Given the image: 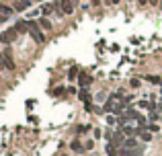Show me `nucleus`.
Segmentation results:
<instances>
[{"label": "nucleus", "instance_id": "obj_4", "mask_svg": "<svg viewBox=\"0 0 162 156\" xmlns=\"http://www.w3.org/2000/svg\"><path fill=\"white\" fill-rule=\"evenodd\" d=\"M78 82H80V86H82V88H86L88 84H90V82H92V78H90V76H88L86 72H82V74L78 76Z\"/></svg>", "mask_w": 162, "mask_h": 156}, {"label": "nucleus", "instance_id": "obj_11", "mask_svg": "<svg viewBox=\"0 0 162 156\" xmlns=\"http://www.w3.org/2000/svg\"><path fill=\"white\" fill-rule=\"evenodd\" d=\"M113 142H115V144H121V142H125V140H123V134H121V131H115Z\"/></svg>", "mask_w": 162, "mask_h": 156}, {"label": "nucleus", "instance_id": "obj_6", "mask_svg": "<svg viewBox=\"0 0 162 156\" xmlns=\"http://www.w3.org/2000/svg\"><path fill=\"white\" fill-rule=\"evenodd\" d=\"M4 64H6L8 70H14V62H13V55H10V51H4Z\"/></svg>", "mask_w": 162, "mask_h": 156}, {"label": "nucleus", "instance_id": "obj_1", "mask_svg": "<svg viewBox=\"0 0 162 156\" xmlns=\"http://www.w3.org/2000/svg\"><path fill=\"white\" fill-rule=\"evenodd\" d=\"M29 35H31L37 43H43V41H45V37H43V33H41V29H39L37 23H29Z\"/></svg>", "mask_w": 162, "mask_h": 156}, {"label": "nucleus", "instance_id": "obj_5", "mask_svg": "<svg viewBox=\"0 0 162 156\" xmlns=\"http://www.w3.org/2000/svg\"><path fill=\"white\" fill-rule=\"evenodd\" d=\"M29 6H31V0H19L14 4V10H27Z\"/></svg>", "mask_w": 162, "mask_h": 156}, {"label": "nucleus", "instance_id": "obj_10", "mask_svg": "<svg viewBox=\"0 0 162 156\" xmlns=\"http://www.w3.org/2000/svg\"><path fill=\"white\" fill-rule=\"evenodd\" d=\"M70 148L74 150V152H80V150H82V144H80V140H74V142L70 144Z\"/></svg>", "mask_w": 162, "mask_h": 156}, {"label": "nucleus", "instance_id": "obj_24", "mask_svg": "<svg viewBox=\"0 0 162 156\" xmlns=\"http://www.w3.org/2000/svg\"><path fill=\"white\" fill-rule=\"evenodd\" d=\"M111 2H113V4H117V2H119V0H111Z\"/></svg>", "mask_w": 162, "mask_h": 156}, {"label": "nucleus", "instance_id": "obj_14", "mask_svg": "<svg viewBox=\"0 0 162 156\" xmlns=\"http://www.w3.org/2000/svg\"><path fill=\"white\" fill-rule=\"evenodd\" d=\"M76 74H78V70H76V68H70V74H68V76H70L72 80H74V78H76Z\"/></svg>", "mask_w": 162, "mask_h": 156}, {"label": "nucleus", "instance_id": "obj_23", "mask_svg": "<svg viewBox=\"0 0 162 156\" xmlns=\"http://www.w3.org/2000/svg\"><path fill=\"white\" fill-rule=\"evenodd\" d=\"M117 156H125V152H119V154H117Z\"/></svg>", "mask_w": 162, "mask_h": 156}, {"label": "nucleus", "instance_id": "obj_16", "mask_svg": "<svg viewBox=\"0 0 162 156\" xmlns=\"http://www.w3.org/2000/svg\"><path fill=\"white\" fill-rule=\"evenodd\" d=\"M51 13V4H45V6H43V14H49Z\"/></svg>", "mask_w": 162, "mask_h": 156}, {"label": "nucleus", "instance_id": "obj_12", "mask_svg": "<svg viewBox=\"0 0 162 156\" xmlns=\"http://www.w3.org/2000/svg\"><path fill=\"white\" fill-rule=\"evenodd\" d=\"M107 154H109V156H117L119 152H117V148H115L113 144H109V146H107Z\"/></svg>", "mask_w": 162, "mask_h": 156}, {"label": "nucleus", "instance_id": "obj_21", "mask_svg": "<svg viewBox=\"0 0 162 156\" xmlns=\"http://www.w3.org/2000/svg\"><path fill=\"white\" fill-rule=\"evenodd\" d=\"M150 4H158V0H150Z\"/></svg>", "mask_w": 162, "mask_h": 156}, {"label": "nucleus", "instance_id": "obj_22", "mask_svg": "<svg viewBox=\"0 0 162 156\" xmlns=\"http://www.w3.org/2000/svg\"><path fill=\"white\" fill-rule=\"evenodd\" d=\"M146 2H148V0H140V4H146Z\"/></svg>", "mask_w": 162, "mask_h": 156}, {"label": "nucleus", "instance_id": "obj_18", "mask_svg": "<svg viewBox=\"0 0 162 156\" xmlns=\"http://www.w3.org/2000/svg\"><path fill=\"white\" fill-rule=\"evenodd\" d=\"M142 140H146V142H150V140H152V136H150V134H142Z\"/></svg>", "mask_w": 162, "mask_h": 156}, {"label": "nucleus", "instance_id": "obj_8", "mask_svg": "<svg viewBox=\"0 0 162 156\" xmlns=\"http://www.w3.org/2000/svg\"><path fill=\"white\" fill-rule=\"evenodd\" d=\"M14 29H17L19 33H25V31H29V23H27V21H19Z\"/></svg>", "mask_w": 162, "mask_h": 156}, {"label": "nucleus", "instance_id": "obj_17", "mask_svg": "<svg viewBox=\"0 0 162 156\" xmlns=\"http://www.w3.org/2000/svg\"><path fill=\"white\" fill-rule=\"evenodd\" d=\"M62 93H64V88H62V86H58V88H55V90H54V95H55V97H60Z\"/></svg>", "mask_w": 162, "mask_h": 156}, {"label": "nucleus", "instance_id": "obj_3", "mask_svg": "<svg viewBox=\"0 0 162 156\" xmlns=\"http://www.w3.org/2000/svg\"><path fill=\"white\" fill-rule=\"evenodd\" d=\"M60 6H62V13L72 14V10H74V2H72V0H62Z\"/></svg>", "mask_w": 162, "mask_h": 156}, {"label": "nucleus", "instance_id": "obj_19", "mask_svg": "<svg viewBox=\"0 0 162 156\" xmlns=\"http://www.w3.org/2000/svg\"><path fill=\"white\" fill-rule=\"evenodd\" d=\"M131 86L138 88V86H140V80H135V78H134V80H131Z\"/></svg>", "mask_w": 162, "mask_h": 156}, {"label": "nucleus", "instance_id": "obj_20", "mask_svg": "<svg viewBox=\"0 0 162 156\" xmlns=\"http://www.w3.org/2000/svg\"><path fill=\"white\" fill-rule=\"evenodd\" d=\"M101 4V0H92V6H99Z\"/></svg>", "mask_w": 162, "mask_h": 156}, {"label": "nucleus", "instance_id": "obj_7", "mask_svg": "<svg viewBox=\"0 0 162 156\" xmlns=\"http://www.w3.org/2000/svg\"><path fill=\"white\" fill-rule=\"evenodd\" d=\"M0 14H2V19H6V17L13 14V8L6 6V4H0Z\"/></svg>", "mask_w": 162, "mask_h": 156}, {"label": "nucleus", "instance_id": "obj_9", "mask_svg": "<svg viewBox=\"0 0 162 156\" xmlns=\"http://www.w3.org/2000/svg\"><path fill=\"white\" fill-rule=\"evenodd\" d=\"M123 146H125V148H135L138 142H135V138H127V140L123 142Z\"/></svg>", "mask_w": 162, "mask_h": 156}, {"label": "nucleus", "instance_id": "obj_13", "mask_svg": "<svg viewBox=\"0 0 162 156\" xmlns=\"http://www.w3.org/2000/svg\"><path fill=\"white\" fill-rule=\"evenodd\" d=\"M39 25H41V29H51V23H49L47 19H41V21H39Z\"/></svg>", "mask_w": 162, "mask_h": 156}, {"label": "nucleus", "instance_id": "obj_15", "mask_svg": "<svg viewBox=\"0 0 162 156\" xmlns=\"http://www.w3.org/2000/svg\"><path fill=\"white\" fill-rule=\"evenodd\" d=\"M6 68V64H4V54H0V70Z\"/></svg>", "mask_w": 162, "mask_h": 156}, {"label": "nucleus", "instance_id": "obj_2", "mask_svg": "<svg viewBox=\"0 0 162 156\" xmlns=\"http://www.w3.org/2000/svg\"><path fill=\"white\" fill-rule=\"evenodd\" d=\"M17 35H19V31H17V29H6V31H4V33H0V41H2V43H10V41H14L17 39Z\"/></svg>", "mask_w": 162, "mask_h": 156}]
</instances>
